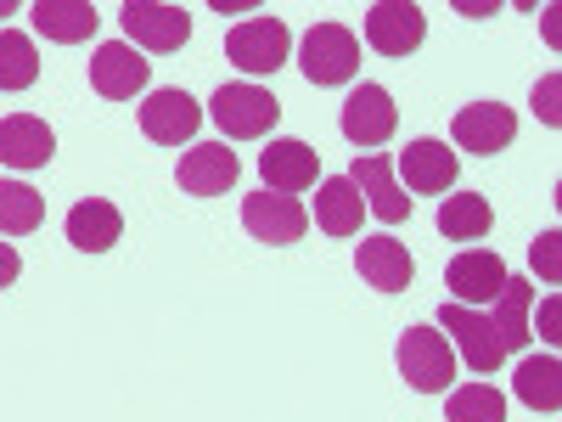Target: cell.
Returning <instances> with one entry per match:
<instances>
[{
  "instance_id": "1",
  "label": "cell",
  "mask_w": 562,
  "mask_h": 422,
  "mask_svg": "<svg viewBox=\"0 0 562 422\" xmlns=\"http://www.w3.org/2000/svg\"><path fill=\"white\" fill-rule=\"evenodd\" d=\"M299 68L310 85H349L360 74V40L344 23H315L299 45Z\"/></svg>"
},
{
  "instance_id": "2",
  "label": "cell",
  "mask_w": 562,
  "mask_h": 422,
  "mask_svg": "<svg viewBox=\"0 0 562 422\" xmlns=\"http://www.w3.org/2000/svg\"><path fill=\"white\" fill-rule=\"evenodd\" d=\"M209 119H214L231 141H259V135L276 130L281 102L270 97L265 85H220L214 102H209Z\"/></svg>"
},
{
  "instance_id": "3",
  "label": "cell",
  "mask_w": 562,
  "mask_h": 422,
  "mask_svg": "<svg viewBox=\"0 0 562 422\" xmlns=\"http://www.w3.org/2000/svg\"><path fill=\"white\" fill-rule=\"evenodd\" d=\"M400 371L416 395H445L450 378H456V355H450V338L434 333V326H405L400 333Z\"/></svg>"
},
{
  "instance_id": "4",
  "label": "cell",
  "mask_w": 562,
  "mask_h": 422,
  "mask_svg": "<svg viewBox=\"0 0 562 422\" xmlns=\"http://www.w3.org/2000/svg\"><path fill=\"white\" fill-rule=\"evenodd\" d=\"M124 40L135 45V52H180L186 40H192V18H186V7H164V0H124Z\"/></svg>"
},
{
  "instance_id": "5",
  "label": "cell",
  "mask_w": 562,
  "mask_h": 422,
  "mask_svg": "<svg viewBox=\"0 0 562 422\" xmlns=\"http://www.w3.org/2000/svg\"><path fill=\"white\" fill-rule=\"evenodd\" d=\"M293 52V34L281 18H248L225 34V57L237 63L243 74H276L281 63H288Z\"/></svg>"
},
{
  "instance_id": "6",
  "label": "cell",
  "mask_w": 562,
  "mask_h": 422,
  "mask_svg": "<svg viewBox=\"0 0 562 422\" xmlns=\"http://www.w3.org/2000/svg\"><path fill=\"white\" fill-rule=\"evenodd\" d=\"M439 326L456 338V349H461V360L479 371V378H490V371H501V360H506V344H501V333H495V321L490 315H479V310H467V304H450L445 299V310H439Z\"/></svg>"
},
{
  "instance_id": "7",
  "label": "cell",
  "mask_w": 562,
  "mask_h": 422,
  "mask_svg": "<svg viewBox=\"0 0 562 422\" xmlns=\"http://www.w3.org/2000/svg\"><path fill=\"white\" fill-rule=\"evenodd\" d=\"M259 175H265V192L299 198V192H310V186L321 180V153L304 147V141H293V135H281V141H270V147L259 153Z\"/></svg>"
},
{
  "instance_id": "8",
  "label": "cell",
  "mask_w": 562,
  "mask_h": 422,
  "mask_svg": "<svg viewBox=\"0 0 562 422\" xmlns=\"http://www.w3.org/2000/svg\"><path fill=\"white\" fill-rule=\"evenodd\" d=\"M147 79H153V63L140 57L130 40H108V45H97V57H90V85H97V97H108V102H130L135 90H147Z\"/></svg>"
},
{
  "instance_id": "9",
  "label": "cell",
  "mask_w": 562,
  "mask_h": 422,
  "mask_svg": "<svg viewBox=\"0 0 562 422\" xmlns=\"http://www.w3.org/2000/svg\"><path fill=\"white\" fill-rule=\"evenodd\" d=\"M366 40L371 52L383 57H411L422 40H428V18H422V7H411V0H378V7L366 12Z\"/></svg>"
},
{
  "instance_id": "10",
  "label": "cell",
  "mask_w": 562,
  "mask_h": 422,
  "mask_svg": "<svg viewBox=\"0 0 562 422\" xmlns=\"http://www.w3.org/2000/svg\"><path fill=\"white\" fill-rule=\"evenodd\" d=\"M445 288H450V299L467 304V310H473V304H495L501 288H506V265H501V254H490V248H467V254L450 259Z\"/></svg>"
},
{
  "instance_id": "11",
  "label": "cell",
  "mask_w": 562,
  "mask_h": 422,
  "mask_svg": "<svg viewBox=\"0 0 562 422\" xmlns=\"http://www.w3.org/2000/svg\"><path fill=\"white\" fill-rule=\"evenodd\" d=\"M512 135H518V113L501 108V102H473L456 113V147L461 153H479V158H495L512 147Z\"/></svg>"
},
{
  "instance_id": "12",
  "label": "cell",
  "mask_w": 562,
  "mask_h": 422,
  "mask_svg": "<svg viewBox=\"0 0 562 422\" xmlns=\"http://www.w3.org/2000/svg\"><path fill=\"white\" fill-rule=\"evenodd\" d=\"M237 175H243V164H237V153H231L225 141H198V147L180 158V169H175L180 192H192V198H220L225 186H237Z\"/></svg>"
},
{
  "instance_id": "13",
  "label": "cell",
  "mask_w": 562,
  "mask_h": 422,
  "mask_svg": "<svg viewBox=\"0 0 562 422\" xmlns=\"http://www.w3.org/2000/svg\"><path fill=\"white\" fill-rule=\"evenodd\" d=\"M243 225L254 231L259 243L288 248V243H299L304 231H310V214H304V203H299V198H270V192H254V198H243Z\"/></svg>"
},
{
  "instance_id": "14",
  "label": "cell",
  "mask_w": 562,
  "mask_h": 422,
  "mask_svg": "<svg viewBox=\"0 0 562 422\" xmlns=\"http://www.w3.org/2000/svg\"><path fill=\"white\" fill-rule=\"evenodd\" d=\"M198 124H203V108L186 97V90H153V97L140 102V130H147V141H158V147L192 141Z\"/></svg>"
},
{
  "instance_id": "15",
  "label": "cell",
  "mask_w": 562,
  "mask_h": 422,
  "mask_svg": "<svg viewBox=\"0 0 562 422\" xmlns=\"http://www.w3.org/2000/svg\"><path fill=\"white\" fill-rule=\"evenodd\" d=\"M344 135L355 141V147H383V141L394 135V124H400V113H394V97L383 85H360L355 97L344 102Z\"/></svg>"
},
{
  "instance_id": "16",
  "label": "cell",
  "mask_w": 562,
  "mask_h": 422,
  "mask_svg": "<svg viewBox=\"0 0 562 422\" xmlns=\"http://www.w3.org/2000/svg\"><path fill=\"white\" fill-rule=\"evenodd\" d=\"M355 270H360L366 288H378V293H405L411 276H416V259L405 254L400 237H360Z\"/></svg>"
},
{
  "instance_id": "17",
  "label": "cell",
  "mask_w": 562,
  "mask_h": 422,
  "mask_svg": "<svg viewBox=\"0 0 562 422\" xmlns=\"http://www.w3.org/2000/svg\"><path fill=\"white\" fill-rule=\"evenodd\" d=\"M349 180L360 186L366 209L378 214L383 225H400V220H411V198H405L400 186H394V158H383V153H366V158H355Z\"/></svg>"
},
{
  "instance_id": "18",
  "label": "cell",
  "mask_w": 562,
  "mask_h": 422,
  "mask_svg": "<svg viewBox=\"0 0 562 422\" xmlns=\"http://www.w3.org/2000/svg\"><path fill=\"white\" fill-rule=\"evenodd\" d=\"M57 153V135L45 119L34 113H12V119H0V164H12V169H45Z\"/></svg>"
},
{
  "instance_id": "19",
  "label": "cell",
  "mask_w": 562,
  "mask_h": 422,
  "mask_svg": "<svg viewBox=\"0 0 562 422\" xmlns=\"http://www.w3.org/2000/svg\"><path fill=\"white\" fill-rule=\"evenodd\" d=\"M400 169H405V186L411 192H422V198H439V192H450L456 186V153L445 147V141H434V135H422V141H411V147L400 153Z\"/></svg>"
},
{
  "instance_id": "20",
  "label": "cell",
  "mask_w": 562,
  "mask_h": 422,
  "mask_svg": "<svg viewBox=\"0 0 562 422\" xmlns=\"http://www.w3.org/2000/svg\"><path fill=\"white\" fill-rule=\"evenodd\" d=\"M366 220V198H360V186L349 175H326L315 186V225L326 231V237H355Z\"/></svg>"
},
{
  "instance_id": "21",
  "label": "cell",
  "mask_w": 562,
  "mask_h": 422,
  "mask_svg": "<svg viewBox=\"0 0 562 422\" xmlns=\"http://www.w3.org/2000/svg\"><path fill=\"white\" fill-rule=\"evenodd\" d=\"M119 237H124V214L108 198H79L68 209V243L79 254H108Z\"/></svg>"
},
{
  "instance_id": "22",
  "label": "cell",
  "mask_w": 562,
  "mask_h": 422,
  "mask_svg": "<svg viewBox=\"0 0 562 422\" xmlns=\"http://www.w3.org/2000/svg\"><path fill=\"white\" fill-rule=\"evenodd\" d=\"M34 29L45 40H57V45H79L102 29V12L90 7V0H34Z\"/></svg>"
},
{
  "instance_id": "23",
  "label": "cell",
  "mask_w": 562,
  "mask_h": 422,
  "mask_svg": "<svg viewBox=\"0 0 562 422\" xmlns=\"http://www.w3.org/2000/svg\"><path fill=\"white\" fill-rule=\"evenodd\" d=\"M490 225H495V209L484 192H461V198L439 203V231L450 243H479V237H490Z\"/></svg>"
},
{
  "instance_id": "24",
  "label": "cell",
  "mask_w": 562,
  "mask_h": 422,
  "mask_svg": "<svg viewBox=\"0 0 562 422\" xmlns=\"http://www.w3.org/2000/svg\"><path fill=\"white\" fill-rule=\"evenodd\" d=\"M495 333H501V344H506V355L512 349H529V281H518V276H506V288H501V304H495Z\"/></svg>"
},
{
  "instance_id": "25",
  "label": "cell",
  "mask_w": 562,
  "mask_h": 422,
  "mask_svg": "<svg viewBox=\"0 0 562 422\" xmlns=\"http://www.w3.org/2000/svg\"><path fill=\"white\" fill-rule=\"evenodd\" d=\"M45 220V198L23 180H0V237H29Z\"/></svg>"
},
{
  "instance_id": "26",
  "label": "cell",
  "mask_w": 562,
  "mask_h": 422,
  "mask_svg": "<svg viewBox=\"0 0 562 422\" xmlns=\"http://www.w3.org/2000/svg\"><path fill=\"white\" fill-rule=\"evenodd\" d=\"M518 400L535 411H557L562 406V366L557 355H529L518 366Z\"/></svg>"
},
{
  "instance_id": "27",
  "label": "cell",
  "mask_w": 562,
  "mask_h": 422,
  "mask_svg": "<svg viewBox=\"0 0 562 422\" xmlns=\"http://www.w3.org/2000/svg\"><path fill=\"white\" fill-rule=\"evenodd\" d=\"M40 79V52L18 29H0V90H29Z\"/></svg>"
},
{
  "instance_id": "28",
  "label": "cell",
  "mask_w": 562,
  "mask_h": 422,
  "mask_svg": "<svg viewBox=\"0 0 562 422\" xmlns=\"http://www.w3.org/2000/svg\"><path fill=\"white\" fill-rule=\"evenodd\" d=\"M450 422H506V400L495 384H467L450 395Z\"/></svg>"
},
{
  "instance_id": "29",
  "label": "cell",
  "mask_w": 562,
  "mask_h": 422,
  "mask_svg": "<svg viewBox=\"0 0 562 422\" xmlns=\"http://www.w3.org/2000/svg\"><path fill=\"white\" fill-rule=\"evenodd\" d=\"M18 276H23V259H18V248H12V243H0V288H12Z\"/></svg>"
},
{
  "instance_id": "30",
  "label": "cell",
  "mask_w": 562,
  "mask_h": 422,
  "mask_svg": "<svg viewBox=\"0 0 562 422\" xmlns=\"http://www.w3.org/2000/svg\"><path fill=\"white\" fill-rule=\"evenodd\" d=\"M535 113H540L546 124H557V79H546V85L535 90Z\"/></svg>"
},
{
  "instance_id": "31",
  "label": "cell",
  "mask_w": 562,
  "mask_h": 422,
  "mask_svg": "<svg viewBox=\"0 0 562 422\" xmlns=\"http://www.w3.org/2000/svg\"><path fill=\"white\" fill-rule=\"evenodd\" d=\"M535 265H540L546 276H557V231H546V237L535 243Z\"/></svg>"
},
{
  "instance_id": "32",
  "label": "cell",
  "mask_w": 562,
  "mask_h": 422,
  "mask_svg": "<svg viewBox=\"0 0 562 422\" xmlns=\"http://www.w3.org/2000/svg\"><path fill=\"white\" fill-rule=\"evenodd\" d=\"M0 18H12V0H0Z\"/></svg>"
}]
</instances>
